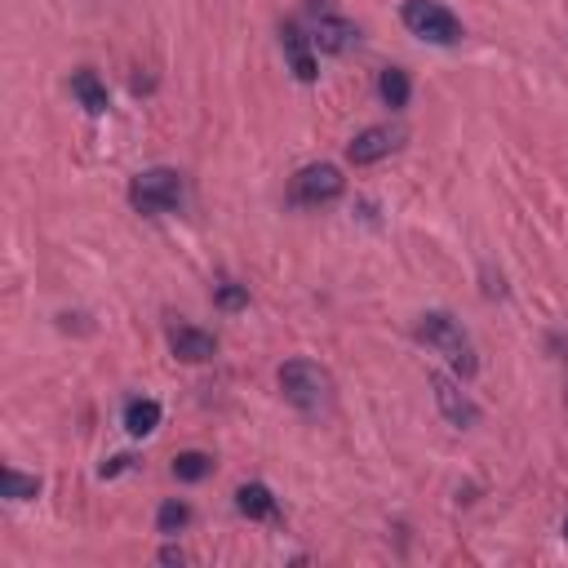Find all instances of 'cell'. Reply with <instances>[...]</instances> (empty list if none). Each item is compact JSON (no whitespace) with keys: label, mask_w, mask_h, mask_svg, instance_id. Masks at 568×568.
<instances>
[{"label":"cell","mask_w":568,"mask_h":568,"mask_svg":"<svg viewBox=\"0 0 568 568\" xmlns=\"http://www.w3.org/2000/svg\"><path fill=\"white\" fill-rule=\"evenodd\" d=\"M209 475H213V457H209V453L186 448V453L173 457V479H182V484H200V479H209Z\"/></svg>","instance_id":"obj_15"},{"label":"cell","mask_w":568,"mask_h":568,"mask_svg":"<svg viewBox=\"0 0 568 568\" xmlns=\"http://www.w3.org/2000/svg\"><path fill=\"white\" fill-rule=\"evenodd\" d=\"M71 93H75V102L89 111V115H102L111 102H106V84L98 80V71H89V67H80V71H71Z\"/></svg>","instance_id":"obj_12"},{"label":"cell","mask_w":568,"mask_h":568,"mask_svg":"<svg viewBox=\"0 0 568 568\" xmlns=\"http://www.w3.org/2000/svg\"><path fill=\"white\" fill-rule=\"evenodd\" d=\"M160 564H186V550L182 546H164L160 550Z\"/></svg>","instance_id":"obj_19"},{"label":"cell","mask_w":568,"mask_h":568,"mask_svg":"<svg viewBox=\"0 0 568 568\" xmlns=\"http://www.w3.org/2000/svg\"><path fill=\"white\" fill-rule=\"evenodd\" d=\"M377 98H382L390 111H404L408 98H413V80H408V71H404V67H386V71L377 75Z\"/></svg>","instance_id":"obj_14"},{"label":"cell","mask_w":568,"mask_h":568,"mask_svg":"<svg viewBox=\"0 0 568 568\" xmlns=\"http://www.w3.org/2000/svg\"><path fill=\"white\" fill-rule=\"evenodd\" d=\"M213 302H217L222 311H240V306H248V288H244V284H235V280H226V284H217Z\"/></svg>","instance_id":"obj_18"},{"label":"cell","mask_w":568,"mask_h":568,"mask_svg":"<svg viewBox=\"0 0 568 568\" xmlns=\"http://www.w3.org/2000/svg\"><path fill=\"white\" fill-rule=\"evenodd\" d=\"M160 417H164V408H160L155 399H146V395H138V399L124 404V430H129L133 439L151 435V430L160 426Z\"/></svg>","instance_id":"obj_13"},{"label":"cell","mask_w":568,"mask_h":568,"mask_svg":"<svg viewBox=\"0 0 568 568\" xmlns=\"http://www.w3.org/2000/svg\"><path fill=\"white\" fill-rule=\"evenodd\" d=\"M182 191H186L182 173L160 164V169H142V173H133V182H129V204H133L138 213L155 217V213H173V209L182 204Z\"/></svg>","instance_id":"obj_3"},{"label":"cell","mask_w":568,"mask_h":568,"mask_svg":"<svg viewBox=\"0 0 568 568\" xmlns=\"http://www.w3.org/2000/svg\"><path fill=\"white\" fill-rule=\"evenodd\" d=\"M399 18H404V27H408L417 40H430V44H457V40L466 36L462 18H457L448 4H439V0H408V4L399 9Z\"/></svg>","instance_id":"obj_4"},{"label":"cell","mask_w":568,"mask_h":568,"mask_svg":"<svg viewBox=\"0 0 568 568\" xmlns=\"http://www.w3.org/2000/svg\"><path fill=\"white\" fill-rule=\"evenodd\" d=\"M280 44H284V58H288L293 75H297L302 84H311V80L320 75V62H315V44H311V36H306L297 22H284V27H280Z\"/></svg>","instance_id":"obj_9"},{"label":"cell","mask_w":568,"mask_h":568,"mask_svg":"<svg viewBox=\"0 0 568 568\" xmlns=\"http://www.w3.org/2000/svg\"><path fill=\"white\" fill-rule=\"evenodd\" d=\"M124 466H129V457H111V462H106V466H102V479H106V475H120V470H124Z\"/></svg>","instance_id":"obj_20"},{"label":"cell","mask_w":568,"mask_h":568,"mask_svg":"<svg viewBox=\"0 0 568 568\" xmlns=\"http://www.w3.org/2000/svg\"><path fill=\"white\" fill-rule=\"evenodd\" d=\"M564 537H568V519H564Z\"/></svg>","instance_id":"obj_21"},{"label":"cell","mask_w":568,"mask_h":568,"mask_svg":"<svg viewBox=\"0 0 568 568\" xmlns=\"http://www.w3.org/2000/svg\"><path fill=\"white\" fill-rule=\"evenodd\" d=\"M430 390H435V404H439V413H444L448 426H457V430L479 426V404L462 390V382H453L444 373H430Z\"/></svg>","instance_id":"obj_8"},{"label":"cell","mask_w":568,"mask_h":568,"mask_svg":"<svg viewBox=\"0 0 568 568\" xmlns=\"http://www.w3.org/2000/svg\"><path fill=\"white\" fill-rule=\"evenodd\" d=\"M186 524H191V506H186V501H178V497L160 501V510H155V532H164V537H178Z\"/></svg>","instance_id":"obj_16"},{"label":"cell","mask_w":568,"mask_h":568,"mask_svg":"<svg viewBox=\"0 0 568 568\" xmlns=\"http://www.w3.org/2000/svg\"><path fill=\"white\" fill-rule=\"evenodd\" d=\"M280 390L284 399L302 413V417H324L337 399V386H333V373L315 359H284L280 364Z\"/></svg>","instance_id":"obj_1"},{"label":"cell","mask_w":568,"mask_h":568,"mask_svg":"<svg viewBox=\"0 0 568 568\" xmlns=\"http://www.w3.org/2000/svg\"><path fill=\"white\" fill-rule=\"evenodd\" d=\"M342 191H346V178L337 164H306L288 178V204H302V209L333 204Z\"/></svg>","instance_id":"obj_5"},{"label":"cell","mask_w":568,"mask_h":568,"mask_svg":"<svg viewBox=\"0 0 568 568\" xmlns=\"http://www.w3.org/2000/svg\"><path fill=\"white\" fill-rule=\"evenodd\" d=\"M413 337H417L422 346H430L435 355H444L462 377H475V368H479L475 342H470V333H466L448 311H426V315H417Z\"/></svg>","instance_id":"obj_2"},{"label":"cell","mask_w":568,"mask_h":568,"mask_svg":"<svg viewBox=\"0 0 568 568\" xmlns=\"http://www.w3.org/2000/svg\"><path fill=\"white\" fill-rule=\"evenodd\" d=\"M404 146V129L399 124H368L346 142V160L351 164H377L386 155H395Z\"/></svg>","instance_id":"obj_7"},{"label":"cell","mask_w":568,"mask_h":568,"mask_svg":"<svg viewBox=\"0 0 568 568\" xmlns=\"http://www.w3.org/2000/svg\"><path fill=\"white\" fill-rule=\"evenodd\" d=\"M36 493H40V479L36 475H22V470L4 466V497L9 501H31Z\"/></svg>","instance_id":"obj_17"},{"label":"cell","mask_w":568,"mask_h":568,"mask_svg":"<svg viewBox=\"0 0 568 568\" xmlns=\"http://www.w3.org/2000/svg\"><path fill=\"white\" fill-rule=\"evenodd\" d=\"M306 36L320 53H351L359 44V27L346 13H337L328 0H311V31Z\"/></svg>","instance_id":"obj_6"},{"label":"cell","mask_w":568,"mask_h":568,"mask_svg":"<svg viewBox=\"0 0 568 568\" xmlns=\"http://www.w3.org/2000/svg\"><path fill=\"white\" fill-rule=\"evenodd\" d=\"M235 510L244 519H280V506H275L266 484H240L235 488Z\"/></svg>","instance_id":"obj_11"},{"label":"cell","mask_w":568,"mask_h":568,"mask_svg":"<svg viewBox=\"0 0 568 568\" xmlns=\"http://www.w3.org/2000/svg\"><path fill=\"white\" fill-rule=\"evenodd\" d=\"M169 351L182 364H204V359L217 355V337L204 333V328H195V324H178V328H169Z\"/></svg>","instance_id":"obj_10"}]
</instances>
